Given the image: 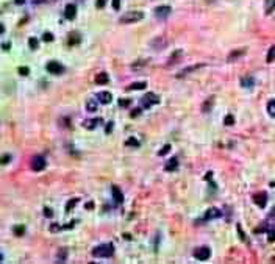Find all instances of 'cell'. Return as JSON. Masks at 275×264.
Returning <instances> with one entry per match:
<instances>
[{
  "instance_id": "obj_29",
  "label": "cell",
  "mask_w": 275,
  "mask_h": 264,
  "mask_svg": "<svg viewBox=\"0 0 275 264\" xmlns=\"http://www.w3.org/2000/svg\"><path fill=\"white\" fill-rule=\"evenodd\" d=\"M125 145H128V147H139V141H138L136 138H130V139L125 141Z\"/></svg>"
},
{
  "instance_id": "obj_43",
  "label": "cell",
  "mask_w": 275,
  "mask_h": 264,
  "mask_svg": "<svg viewBox=\"0 0 275 264\" xmlns=\"http://www.w3.org/2000/svg\"><path fill=\"white\" fill-rule=\"evenodd\" d=\"M86 208H88V210H92V208H94V203H86Z\"/></svg>"
},
{
  "instance_id": "obj_15",
  "label": "cell",
  "mask_w": 275,
  "mask_h": 264,
  "mask_svg": "<svg viewBox=\"0 0 275 264\" xmlns=\"http://www.w3.org/2000/svg\"><path fill=\"white\" fill-rule=\"evenodd\" d=\"M98 124H103V121L102 119H92V121H85L83 122V127L85 128H89V130H94Z\"/></svg>"
},
{
  "instance_id": "obj_14",
  "label": "cell",
  "mask_w": 275,
  "mask_h": 264,
  "mask_svg": "<svg viewBox=\"0 0 275 264\" xmlns=\"http://www.w3.org/2000/svg\"><path fill=\"white\" fill-rule=\"evenodd\" d=\"M253 85H255V78L253 77H242L241 78V86L242 88H247V89H250V88H253Z\"/></svg>"
},
{
  "instance_id": "obj_12",
  "label": "cell",
  "mask_w": 275,
  "mask_h": 264,
  "mask_svg": "<svg viewBox=\"0 0 275 264\" xmlns=\"http://www.w3.org/2000/svg\"><path fill=\"white\" fill-rule=\"evenodd\" d=\"M177 167H178V160H177V156H174V158H171V160L166 163L164 171H166V172H174V171H177Z\"/></svg>"
},
{
  "instance_id": "obj_37",
  "label": "cell",
  "mask_w": 275,
  "mask_h": 264,
  "mask_svg": "<svg viewBox=\"0 0 275 264\" xmlns=\"http://www.w3.org/2000/svg\"><path fill=\"white\" fill-rule=\"evenodd\" d=\"M44 216H46V217H52V216H53V210H50V208H44Z\"/></svg>"
},
{
  "instance_id": "obj_41",
  "label": "cell",
  "mask_w": 275,
  "mask_h": 264,
  "mask_svg": "<svg viewBox=\"0 0 275 264\" xmlns=\"http://www.w3.org/2000/svg\"><path fill=\"white\" fill-rule=\"evenodd\" d=\"M119 6H121V2H119V0H113V8L119 9Z\"/></svg>"
},
{
  "instance_id": "obj_27",
  "label": "cell",
  "mask_w": 275,
  "mask_h": 264,
  "mask_svg": "<svg viewBox=\"0 0 275 264\" xmlns=\"http://www.w3.org/2000/svg\"><path fill=\"white\" fill-rule=\"evenodd\" d=\"M267 113H269V116L275 117V98L267 103Z\"/></svg>"
},
{
  "instance_id": "obj_34",
  "label": "cell",
  "mask_w": 275,
  "mask_h": 264,
  "mask_svg": "<svg viewBox=\"0 0 275 264\" xmlns=\"http://www.w3.org/2000/svg\"><path fill=\"white\" fill-rule=\"evenodd\" d=\"M130 100H125V98H119V105L121 106H130Z\"/></svg>"
},
{
  "instance_id": "obj_20",
  "label": "cell",
  "mask_w": 275,
  "mask_h": 264,
  "mask_svg": "<svg viewBox=\"0 0 275 264\" xmlns=\"http://www.w3.org/2000/svg\"><path fill=\"white\" fill-rule=\"evenodd\" d=\"M97 102L98 100H95V98H89L86 102V111L88 113H95L97 111Z\"/></svg>"
},
{
  "instance_id": "obj_19",
  "label": "cell",
  "mask_w": 275,
  "mask_h": 264,
  "mask_svg": "<svg viewBox=\"0 0 275 264\" xmlns=\"http://www.w3.org/2000/svg\"><path fill=\"white\" fill-rule=\"evenodd\" d=\"M245 55V48H241V50H233L231 53L228 55V61H234L236 58H241V56H244Z\"/></svg>"
},
{
  "instance_id": "obj_24",
  "label": "cell",
  "mask_w": 275,
  "mask_h": 264,
  "mask_svg": "<svg viewBox=\"0 0 275 264\" xmlns=\"http://www.w3.org/2000/svg\"><path fill=\"white\" fill-rule=\"evenodd\" d=\"M66 258H67V252H66L64 249H61V250L58 252V255H56V263H64Z\"/></svg>"
},
{
  "instance_id": "obj_38",
  "label": "cell",
  "mask_w": 275,
  "mask_h": 264,
  "mask_svg": "<svg viewBox=\"0 0 275 264\" xmlns=\"http://www.w3.org/2000/svg\"><path fill=\"white\" fill-rule=\"evenodd\" d=\"M113 127H114V122H108V127H106V134H109V133H111Z\"/></svg>"
},
{
  "instance_id": "obj_31",
  "label": "cell",
  "mask_w": 275,
  "mask_h": 264,
  "mask_svg": "<svg viewBox=\"0 0 275 264\" xmlns=\"http://www.w3.org/2000/svg\"><path fill=\"white\" fill-rule=\"evenodd\" d=\"M224 124H225V125H233V124H234V117H233L231 114L225 116V119H224Z\"/></svg>"
},
{
  "instance_id": "obj_35",
  "label": "cell",
  "mask_w": 275,
  "mask_h": 264,
  "mask_svg": "<svg viewBox=\"0 0 275 264\" xmlns=\"http://www.w3.org/2000/svg\"><path fill=\"white\" fill-rule=\"evenodd\" d=\"M238 233H239V236H241V239H242L244 242H247V238H245V234L242 233V228H241V225H238Z\"/></svg>"
},
{
  "instance_id": "obj_8",
  "label": "cell",
  "mask_w": 275,
  "mask_h": 264,
  "mask_svg": "<svg viewBox=\"0 0 275 264\" xmlns=\"http://www.w3.org/2000/svg\"><path fill=\"white\" fill-rule=\"evenodd\" d=\"M75 16H77V6H75L74 3L66 5V8H64V17L69 19V20H74Z\"/></svg>"
},
{
  "instance_id": "obj_36",
  "label": "cell",
  "mask_w": 275,
  "mask_h": 264,
  "mask_svg": "<svg viewBox=\"0 0 275 264\" xmlns=\"http://www.w3.org/2000/svg\"><path fill=\"white\" fill-rule=\"evenodd\" d=\"M46 42H50V41H53V35L52 33H44V38H42Z\"/></svg>"
},
{
  "instance_id": "obj_5",
  "label": "cell",
  "mask_w": 275,
  "mask_h": 264,
  "mask_svg": "<svg viewBox=\"0 0 275 264\" xmlns=\"http://www.w3.org/2000/svg\"><path fill=\"white\" fill-rule=\"evenodd\" d=\"M46 166H47V163H46V160H44V156L36 155V156L31 158V169H33L35 172H41V171H44Z\"/></svg>"
},
{
  "instance_id": "obj_18",
  "label": "cell",
  "mask_w": 275,
  "mask_h": 264,
  "mask_svg": "<svg viewBox=\"0 0 275 264\" xmlns=\"http://www.w3.org/2000/svg\"><path fill=\"white\" fill-rule=\"evenodd\" d=\"M111 191H113V197L116 199V202H117V203H122V202H124V194L121 192V189H119L117 186H113Z\"/></svg>"
},
{
  "instance_id": "obj_10",
  "label": "cell",
  "mask_w": 275,
  "mask_h": 264,
  "mask_svg": "<svg viewBox=\"0 0 275 264\" xmlns=\"http://www.w3.org/2000/svg\"><path fill=\"white\" fill-rule=\"evenodd\" d=\"M97 100H98L102 105H108V103H111L113 95H111V92H108V91H102V92L97 94Z\"/></svg>"
},
{
  "instance_id": "obj_42",
  "label": "cell",
  "mask_w": 275,
  "mask_h": 264,
  "mask_svg": "<svg viewBox=\"0 0 275 264\" xmlns=\"http://www.w3.org/2000/svg\"><path fill=\"white\" fill-rule=\"evenodd\" d=\"M105 5V0H98L97 2V8H100V6H103Z\"/></svg>"
},
{
  "instance_id": "obj_39",
  "label": "cell",
  "mask_w": 275,
  "mask_h": 264,
  "mask_svg": "<svg viewBox=\"0 0 275 264\" xmlns=\"http://www.w3.org/2000/svg\"><path fill=\"white\" fill-rule=\"evenodd\" d=\"M9 160H11V156H9V155H5V156L2 158V163L6 164V163H9Z\"/></svg>"
},
{
  "instance_id": "obj_9",
  "label": "cell",
  "mask_w": 275,
  "mask_h": 264,
  "mask_svg": "<svg viewBox=\"0 0 275 264\" xmlns=\"http://www.w3.org/2000/svg\"><path fill=\"white\" fill-rule=\"evenodd\" d=\"M253 202L260 206V208H264L266 203H267V194L266 192H258L253 195Z\"/></svg>"
},
{
  "instance_id": "obj_32",
  "label": "cell",
  "mask_w": 275,
  "mask_h": 264,
  "mask_svg": "<svg viewBox=\"0 0 275 264\" xmlns=\"http://www.w3.org/2000/svg\"><path fill=\"white\" fill-rule=\"evenodd\" d=\"M17 72H19L20 75H24V77H25V75H28V74H30V69L22 66V67H19V69H17Z\"/></svg>"
},
{
  "instance_id": "obj_21",
  "label": "cell",
  "mask_w": 275,
  "mask_h": 264,
  "mask_svg": "<svg viewBox=\"0 0 275 264\" xmlns=\"http://www.w3.org/2000/svg\"><path fill=\"white\" fill-rule=\"evenodd\" d=\"M108 81H109V78H108V74H105V72H102V74H98L95 77V83L97 85H106Z\"/></svg>"
},
{
  "instance_id": "obj_28",
  "label": "cell",
  "mask_w": 275,
  "mask_h": 264,
  "mask_svg": "<svg viewBox=\"0 0 275 264\" xmlns=\"http://www.w3.org/2000/svg\"><path fill=\"white\" fill-rule=\"evenodd\" d=\"M78 202H80V199H72L70 202H67V205H66V211H67V213H69V211H72V208H74V206H75Z\"/></svg>"
},
{
  "instance_id": "obj_4",
  "label": "cell",
  "mask_w": 275,
  "mask_h": 264,
  "mask_svg": "<svg viewBox=\"0 0 275 264\" xmlns=\"http://www.w3.org/2000/svg\"><path fill=\"white\" fill-rule=\"evenodd\" d=\"M210 256H211L210 247H199L194 250V258L199 261H206V260H210Z\"/></svg>"
},
{
  "instance_id": "obj_2",
  "label": "cell",
  "mask_w": 275,
  "mask_h": 264,
  "mask_svg": "<svg viewBox=\"0 0 275 264\" xmlns=\"http://www.w3.org/2000/svg\"><path fill=\"white\" fill-rule=\"evenodd\" d=\"M142 19H144V13L142 11H128L124 16H121L119 22L121 24H135V22L142 20Z\"/></svg>"
},
{
  "instance_id": "obj_7",
  "label": "cell",
  "mask_w": 275,
  "mask_h": 264,
  "mask_svg": "<svg viewBox=\"0 0 275 264\" xmlns=\"http://www.w3.org/2000/svg\"><path fill=\"white\" fill-rule=\"evenodd\" d=\"M153 13H155V16H156L158 19H166V17L172 13V8L167 6V5H161V6H156Z\"/></svg>"
},
{
  "instance_id": "obj_25",
  "label": "cell",
  "mask_w": 275,
  "mask_h": 264,
  "mask_svg": "<svg viewBox=\"0 0 275 264\" xmlns=\"http://www.w3.org/2000/svg\"><path fill=\"white\" fill-rule=\"evenodd\" d=\"M275 59V45H272L271 48H269V52H267V58H266V61L271 64V63H274Z\"/></svg>"
},
{
  "instance_id": "obj_13",
  "label": "cell",
  "mask_w": 275,
  "mask_h": 264,
  "mask_svg": "<svg viewBox=\"0 0 275 264\" xmlns=\"http://www.w3.org/2000/svg\"><path fill=\"white\" fill-rule=\"evenodd\" d=\"M200 67H203V64H195V66L186 67V69H183L180 74H177V77H178V78H183V77H186L188 74H191V72H194V70H197V69H200Z\"/></svg>"
},
{
  "instance_id": "obj_40",
  "label": "cell",
  "mask_w": 275,
  "mask_h": 264,
  "mask_svg": "<svg viewBox=\"0 0 275 264\" xmlns=\"http://www.w3.org/2000/svg\"><path fill=\"white\" fill-rule=\"evenodd\" d=\"M141 111H142V110H141V108H136V110H135V111H133V113H132V117H136L138 114H141Z\"/></svg>"
},
{
  "instance_id": "obj_30",
  "label": "cell",
  "mask_w": 275,
  "mask_h": 264,
  "mask_svg": "<svg viewBox=\"0 0 275 264\" xmlns=\"http://www.w3.org/2000/svg\"><path fill=\"white\" fill-rule=\"evenodd\" d=\"M169 152H171V145H169V144H166V145H164V147H163L160 152H158V155H160V156H163V155H166V153H169Z\"/></svg>"
},
{
  "instance_id": "obj_6",
  "label": "cell",
  "mask_w": 275,
  "mask_h": 264,
  "mask_svg": "<svg viewBox=\"0 0 275 264\" xmlns=\"http://www.w3.org/2000/svg\"><path fill=\"white\" fill-rule=\"evenodd\" d=\"M46 69L50 74H53V75H61V74L64 72V66H63L61 63H58V61H50V63H47Z\"/></svg>"
},
{
  "instance_id": "obj_33",
  "label": "cell",
  "mask_w": 275,
  "mask_h": 264,
  "mask_svg": "<svg viewBox=\"0 0 275 264\" xmlns=\"http://www.w3.org/2000/svg\"><path fill=\"white\" fill-rule=\"evenodd\" d=\"M24 231H25V227H22V225L14 228V233H16L17 236H22V234H24Z\"/></svg>"
},
{
  "instance_id": "obj_11",
  "label": "cell",
  "mask_w": 275,
  "mask_h": 264,
  "mask_svg": "<svg viewBox=\"0 0 275 264\" xmlns=\"http://www.w3.org/2000/svg\"><path fill=\"white\" fill-rule=\"evenodd\" d=\"M222 216V213H221V210H217V208H211V210H208L206 211V214H205V217H203V220H213V219H219Z\"/></svg>"
},
{
  "instance_id": "obj_22",
  "label": "cell",
  "mask_w": 275,
  "mask_h": 264,
  "mask_svg": "<svg viewBox=\"0 0 275 264\" xmlns=\"http://www.w3.org/2000/svg\"><path fill=\"white\" fill-rule=\"evenodd\" d=\"M213 103H214V97H210L203 105H202V111L203 113H210V110H211V106H213Z\"/></svg>"
},
{
  "instance_id": "obj_3",
  "label": "cell",
  "mask_w": 275,
  "mask_h": 264,
  "mask_svg": "<svg viewBox=\"0 0 275 264\" xmlns=\"http://www.w3.org/2000/svg\"><path fill=\"white\" fill-rule=\"evenodd\" d=\"M156 103H160V98H158V95H155V94H152V92L145 94V95L141 98V106H142V108H150L152 105H156Z\"/></svg>"
},
{
  "instance_id": "obj_17",
  "label": "cell",
  "mask_w": 275,
  "mask_h": 264,
  "mask_svg": "<svg viewBox=\"0 0 275 264\" xmlns=\"http://www.w3.org/2000/svg\"><path fill=\"white\" fill-rule=\"evenodd\" d=\"M183 55V52L182 50H177V52H174L172 55H171V58H169V63L166 64L167 67L169 66H172V64H175V63H178V59H180V56Z\"/></svg>"
},
{
  "instance_id": "obj_1",
  "label": "cell",
  "mask_w": 275,
  "mask_h": 264,
  "mask_svg": "<svg viewBox=\"0 0 275 264\" xmlns=\"http://www.w3.org/2000/svg\"><path fill=\"white\" fill-rule=\"evenodd\" d=\"M113 253H114L113 244H102L92 250V256H95V258H111Z\"/></svg>"
},
{
  "instance_id": "obj_26",
  "label": "cell",
  "mask_w": 275,
  "mask_h": 264,
  "mask_svg": "<svg viewBox=\"0 0 275 264\" xmlns=\"http://www.w3.org/2000/svg\"><path fill=\"white\" fill-rule=\"evenodd\" d=\"M28 45H30L31 50H36V48L39 47V39H38V38H30V39H28Z\"/></svg>"
},
{
  "instance_id": "obj_44",
  "label": "cell",
  "mask_w": 275,
  "mask_h": 264,
  "mask_svg": "<svg viewBox=\"0 0 275 264\" xmlns=\"http://www.w3.org/2000/svg\"><path fill=\"white\" fill-rule=\"evenodd\" d=\"M24 2H25V0H14V3H16V5H22Z\"/></svg>"
},
{
  "instance_id": "obj_23",
  "label": "cell",
  "mask_w": 275,
  "mask_h": 264,
  "mask_svg": "<svg viewBox=\"0 0 275 264\" xmlns=\"http://www.w3.org/2000/svg\"><path fill=\"white\" fill-rule=\"evenodd\" d=\"M145 88H147V83L145 81H136V83H133V85L128 86L130 91H138V89H145Z\"/></svg>"
},
{
  "instance_id": "obj_16",
  "label": "cell",
  "mask_w": 275,
  "mask_h": 264,
  "mask_svg": "<svg viewBox=\"0 0 275 264\" xmlns=\"http://www.w3.org/2000/svg\"><path fill=\"white\" fill-rule=\"evenodd\" d=\"M275 9V0H264V14H272Z\"/></svg>"
}]
</instances>
